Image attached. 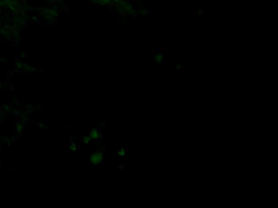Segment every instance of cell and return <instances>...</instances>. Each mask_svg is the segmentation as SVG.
Wrapping results in <instances>:
<instances>
[{
    "label": "cell",
    "mask_w": 278,
    "mask_h": 208,
    "mask_svg": "<svg viewBox=\"0 0 278 208\" xmlns=\"http://www.w3.org/2000/svg\"><path fill=\"white\" fill-rule=\"evenodd\" d=\"M153 62L154 63H157L158 64H162V62H163V54H162L158 52V53L156 54L155 55H153Z\"/></svg>",
    "instance_id": "obj_1"
},
{
    "label": "cell",
    "mask_w": 278,
    "mask_h": 208,
    "mask_svg": "<svg viewBox=\"0 0 278 208\" xmlns=\"http://www.w3.org/2000/svg\"><path fill=\"white\" fill-rule=\"evenodd\" d=\"M103 158H104V156H103V155H102V153H96V155L93 156L92 160H93V162H94V163H101L102 162Z\"/></svg>",
    "instance_id": "obj_2"
},
{
    "label": "cell",
    "mask_w": 278,
    "mask_h": 208,
    "mask_svg": "<svg viewBox=\"0 0 278 208\" xmlns=\"http://www.w3.org/2000/svg\"><path fill=\"white\" fill-rule=\"evenodd\" d=\"M127 152V150L126 149V148L122 147V148H120V149L118 150L117 154H118V155H119V156H126Z\"/></svg>",
    "instance_id": "obj_3"
},
{
    "label": "cell",
    "mask_w": 278,
    "mask_h": 208,
    "mask_svg": "<svg viewBox=\"0 0 278 208\" xmlns=\"http://www.w3.org/2000/svg\"><path fill=\"white\" fill-rule=\"evenodd\" d=\"M202 10H199V11H198V14H199V15H202Z\"/></svg>",
    "instance_id": "obj_4"
}]
</instances>
